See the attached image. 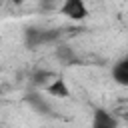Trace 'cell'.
<instances>
[{
    "instance_id": "obj_1",
    "label": "cell",
    "mask_w": 128,
    "mask_h": 128,
    "mask_svg": "<svg viewBox=\"0 0 128 128\" xmlns=\"http://www.w3.org/2000/svg\"><path fill=\"white\" fill-rule=\"evenodd\" d=\"M60 12L64 16H68L70 20H84L88 16V6L82 0H66L60 6Z\"/></svg>"
},
{
    "instance_id": "obj_2",
    "label": "cell",
    "mask_w": 128,
    "mask_h": 128,
    "mask_svg": "<svg viewBox=\"0 0 128 128\" xmlns=\"http://www.w3.org/2000/svg\"><path fill=\"white\" fill-rule=\"evenodd\" d=\"M116 126H118V122L108 110H104V108H96L94 110L90 128H116Z\"/></svg>"
},
{
    "instance_id": "obj_3",
    "label": "cell",
    "mask_w": 128,
    "mask_h": 128,
    "mask_svg": "<svg viewBox=\"0 0 128 128\" xmlns=\"http://www.w3.org/2000/svg\"><path fill=\"white\" fill-rule=\"evenodd\" d=\"M112 80L120 86H128V56L120 58L112 66Z\"/></svg>"
},
{
    "instance_id": "obj_4",
    "label": "cell",
    "mask_w": 128,
    "mask_h": 128,
    "mask_svg": "<svg viewBox=\"0 0 128 128\" xmlns=\"http://www.w3.org/2000/svg\"><path fill=\"white\" fill-rule=\"evenodd\" d=\"M46 92H48L50 96H54V98H68V96H70V88H68V84L64 82V78H54V80H50V84L46 86Z\"/></svg>"
},
{
    "instance_id": "obj_5",
    "label": "cell",
    "mask_w": 128,
    "mask_h": 128,
    "mask_svg": "<svg viewBox=\"0 0 128 128\" xmlns=\"http://www.w3.org/2000/svg\"><path fill=\"white\" fill-rule=\"evenodd\" d=\"M32 78H34V82H36V84H44L48 78H52V74H50V72H46V70H40V72H34V76H32ZM46 86H48V82H46Z\"/></svg>"
}]
</instances>
